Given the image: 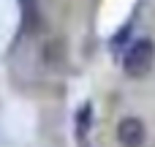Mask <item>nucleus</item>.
I'll use <instances>...</instances> for the list:
<instances>
[{"label": "nucleus", "mask_w": 155, "mask_h": 147, "mask_svg": "<svg viewBox=\"0 0 155 147\" xmlns=\"http://www.w3.org/2000/svg\"><path fill=\"white\" fill-rule=\"evenodd\" d=\"M93 115H95L93 101H84V104L76 109L74 123H76V139H79V142H84V136L90 134V128H93Z\"/></svg>", "instance_id": "3"}, {"label": "nucleus", "mask_w": 155, "mask_h": 147, "mask_svg": "<svg viewBox=\"0 0 155 147\" xmlns=\"http://www.w3.org/2000/svg\"><path fill=\"white\" fill-rule=\"evenodd\" d=\"M155 65V41L153 38H136L128 44L123 55V71L131 79H144Z\"/></svg>", "instance_id": "1"}, {"label": "nucleus", "mask_w": 155, "mask_h": 147, "mask_svg": "<svg viewBox=\"0 0 155 147\" xmlns=\"http://www.w3.org/2000/svg\"><path fill=\"white\" fill-rule=\"evenodd\" d=\"M147 142V125L142 117H123L117 123V145L120 147H144Z\"/></svg>", "instance_id": "2"}]
</instances>
